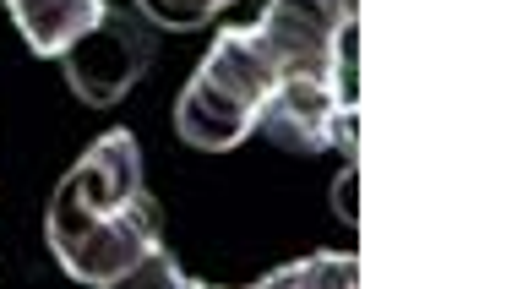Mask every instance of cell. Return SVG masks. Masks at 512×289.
Here are the masks:
<instances>
[{"mask_svg": "<svg viewBox=\"0 0 512 289\" xmlns=\"http://www.w3.org/2000/svg\"><path fill=\"white\" fill-rule=\"evenodd\" d=\"M360 0H267L256 28H229L207 50L180 93L175 126L191 148L224 153L262 126V110L284 82L316 77L344 93V44Z\"/></svg>", "mask_w": 512, "mask_h": 289, "instance_id": "6da1fadb", "label": "cell"}, {"mask_svg": "<svg viewBox=\"0 0 512 289\" xmlns=\"http://www.w3.org/2000/svg\"><path fill=\"white\" fill-rule=\"evenodd\" d=\"M50 251L82 284H186L164 251L158 202L142 191V148L131 131L99 137L50 197Z\"/></svg>", "mask_w": 512, "mask_h": 289, "instance_id": "7a4b0ae2", "label": "cell"}, {"mask_svg": "<svg viewBox=\"0 0 512 289\" xmlns=\"http://www.w3.org/2000/svg\"><path fill=\"white\" fill-rule=\"evenodd\" d=\"M60 66H66V82H71V93H77V99L115 104L120 93H126L131 82L153 66L148 17H131V11L109 6V17L88 33V39L71 44V50L60 55Z\"/></svg>", "mask_w": 512, "mask_h": 289, "instance_id": "3957f363", "label": "cell"}, {"mask_svg": "<svg viewBox=\"0 0 512 289\" xmlns=\"http://www.w3.org/2000/svg\"><path fill=\"white\" fill-rule=\"evenodd\" d=\"M344 93L333 82H316V77H295L267 99L262 110V131L284 148H300V153H322L338 142V120H344Z\"/></svg>", "mask_w": 512, "mask_h": 289, "instance_id": "277c9868", "label": "cell"}, {"mask_svg": "<svg viewBox=\"0 0 512 289\" xmlns=\"http://www.w3.org/2000/svg\"><path fill=\"white\" fill-rule=\"evenodd\" d=\"M17 33L28 39L33 55H66L77 39H88L93 28L109 17L104 0H6Z\"/></svg>", "mask_w": 512, "mask_h": 289, "instance_id": "5b68a950", "label": "cell"}, {"mask_svg": "<svg viewBox=\"0 0 512 289\" xmlns=\"http://www.w3.org/2000/svg\"><path fill=\"white\" fill-rule=\"evenodd\" d=\"M300 284H360V257H311L262 279V289H300Z\"/></svg>", "mask_w": 512, "mask_h": 289, "instance_id": "8992f818", "label": "cell"}, {"mask_svg": "<svg viewBox=\"0 0 512 289\" xmlns=\"http://www.w3.org/2000/svg\"><path fill=\"white\" fill-rule=\"evenodd\" d=\"M224 6H229V0H137L142 17L158 22V28H169V33L202 28V22H213Z\"/></svg>", "mask_w": 512, "mask_h": 289, "instance_id": "52a82bcc", "label": "cell"}, {"mask_svg": "<svg viewBox=\"0 0 512 289\" xmlns=\"http://www.w3.org/2000/svg\"><path fill=\"white\" fill-rule=\"evenodd\" d=\"M355 180H360V175H355V164H349V170H344V175H338V191H333V202H338V213H344V219H349V224H355V219H360V208H355Z\"/></svg>", "mask_w": 512, "mask_h": 289, "instance_id": "ba28073f", "label": "cell"}]
</instances>
